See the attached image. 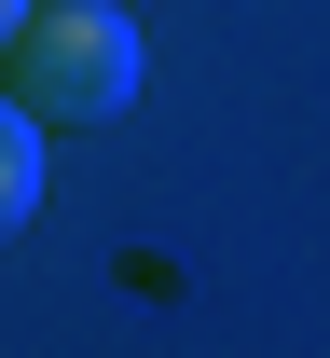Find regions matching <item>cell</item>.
I'll return each mask as SVG.
<instances>
[{
  "label": "cell",
  "mask_w": 330,
  "mask_h": 358,
  "mask_svg": "<svg viewBox=\"0 0 330 358\" xmlns=\"http://www.w3.org/2000/svg\"><path fill=\"white\" fill-rule=\"evenodd\" d=\"M151 83V42L124 0H28L14 14V42H0V96L28 110V124H124Z\"/></svg>",
  "instance_id": "1"
},
{
  "label": "cell",
  "mask_w": 330,
  "mask_h": 358,
  "mask_svg": "<svg viewBox=\"0 0 330 358\" xmlns=\"http://www.w3.org/2000/svg\"><path fill=\"white\" fill-rule=\"evenodd\" d=\"M42 193H55V152H42V124H28V110L0 96V248L42 221Z\"/></svg>",
  "instance_id": "2"
},
{
  "label": "cell",
  "mask_w": 330,
  "mask_h": 358,
  "mask_svg": "<svg viewBox=\"0 0 330 358\" xmlns=\"http://www.w3.org/2000/svg\"><path fill=\"white\" fill-rule=\"evenodd\" d=\"M14 14H28V0H0V42H14Z\"/></svg>",
  "instance_id": "3"
}]
</instances>
